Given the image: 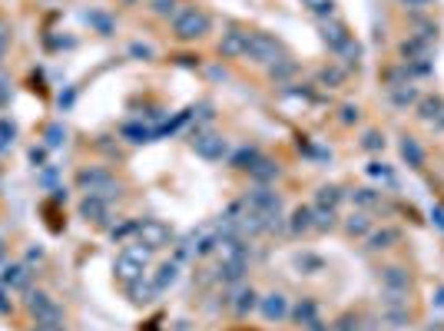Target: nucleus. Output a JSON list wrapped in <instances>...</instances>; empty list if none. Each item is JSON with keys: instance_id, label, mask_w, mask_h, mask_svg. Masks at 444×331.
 Returning a JSON list of instances; mask_svg holds the SVG:
<instances>
[{"instance_id": "2", "label": "nucleus", "mask_w": 444, "mask_h": 331, "mask_svg": "<svg viewBox=\"0 0 444 331\" xmlns=\"http://www.w3.org/2000/svg\"><path fill=\"white\" fill-rule=\"evenodd\" d=\"M149 252L146 245H126L120 255H116V265H113V272H116V278L123 282V285H130V282H136V278H143V272H146L149 265Z\"/></svg>"}, {"instance_id": "39", "label": "nucleus", "mask_w": 444, "mask_h": 331, "mask_svg": "<svg viewBox=\"0 0 444 331\" xmlns=\"http://www.w3.org/2000/svg\"><path fill=\"white\" fill-rule=\"evenodd\" d=\"M63 143H67V129L60 126V123H50V126H47V146H63Z\"/></svg>"}, {"instance_id": "47", "label": "nucleus", "mask_w": 444, "mask_h": 331, "mask_svg": "<svg viewBox=\"0 0 444 331\" xmlns=\"http://www.w3.org/2000/svg\"><path fill=\"white\" fill-rule=\"evenodd\" d=\"M130 54H133V56H143V60H149V56H153V47H146V43H133Z\"/></svg>"}, {"instance_id": "50", "label": "nucleus", "mask_w": 444, "mask_h": 331, "mask_svg": "<svg viewBox=\"0 0 444 331\" xmlns=\"http://www.w3.org/2000/svg\"><path fill=\"white\" fill-rule=\"evenodd\" d=\"M10 312V301H7V292L0 288V315H7Z\"/></svg>"}, {"instance_id": "6", "label": "nucleus", "mask_w": 444, "mask_h": 331, "mask_svg": "<svg viewBox=\"0 0 444 331\" xmlns=\"http://www.w3.org/2000/svg\"><path fill=\"white\" fill-rule=\"evenodd\" d=\"M136 242L146 245L149 252H159V249H166L169 242H173V232H169L166 222L143 219V222H136Z\"/></svg>"}, {"instance_id": "3", "label": "nucleus", "mask_w": 444, "mask_h": 331, "mask_svg": "<svg viewBox=\"0 0 444 331\" xmlns=\"http://www.w3.org/2000/svg\"><path fill=\"white\" fill-rule=\"evenodd\" d=\"M76 185L87 192V196H103L107 203H110L113 196L120 192V185L113 179L107 169H100V166H90V169H80L76 172Z\"/></svg>"}, {"instance_id": "42", "label": "nucleus", "mask_w": 444, "mask_h": 331, "mask_svg": "<svg viewBox=\"0 0 444 331\" xmlns=\"http://www.w3.org/2000/svg\"><path fill=\"white\" fill-rule=\"evenodd\" d=\"M130 232H136V222H123V225H113V229H110L113 239H126Z\"/></svg>"}, {"instance_id": "1", "label": "nucleus", "mask_w": 444, "mask_h": 331, "mask_svg": "<svg viewBox=\"0 0 444 331\" xmlns=\"http://www.w3.org/2000/svg\"><path fill=\"white\" fill-rule=\"evenodd\" d=\"M209 14L199 10L196 3H189V7H179L176 10V17H173V34L176 40H183V43H192V40H203L209 34Z\"/></svg>"}, {"instance_id": "36", "label": "nucleus", "mask_w": 444, "mask_h": 331, "mask_svg": "<svg viewBox=\"0 0 444 331\" xmlns=\"http://www.w3.org/2000/svg\"><path fill=\"white\" fill-rule=\"evenodd\" d=\"M315 212V229L318 232H332L335 229V212L332 209H312Z\"/></svg>"}, {"instance_id": "54", "label": "nucleus", "mask_w": 444, "mask_h": 331, "mask_svg": "<svg viewBox=\"0 0 444 331\" xmlns=\"http://www.w3.org/2000/svg\"><path fill=\"white\" fill-rule=\"evenodd\" d=\"M0 40H7V27L3 23H0Z\"/></svg>"}, {"instance_id": "30", "label": "nucleus", "mask_w": 444, "mask_h": 331, "mask_svg": "<svg viewBox=\"0 0 444 331\" xmlns=\"http://www.w3.org/2000/svg\"><path fill=\"white\" fill-rule=\"evenodd\" d=\"M123 136H126L130 143H149V136H156V129L140 126V123H130V126H123Z\"/></svg>"}, {"instance_id": "26", "label": "nucleus", "mask_w": 444, "mask_h": 331, "mask_svg": "<svg viewBox=\"0 0 444 331\" xmlns=\"http://www.w3.org/2000/svg\"><path fill=\"white\" fill-rule=\"evenodd\" d=\"M292 318H296L298 325H302V328H305V325H309V321H315V318H318V308H315V301L312 298H302V301H298L296 308H292Z\"/></svg>"}, {"instance_id": "46", "label": "nucleus", "mask_w": 444, "mask_h": 331, "mask_svg": "<svg viewBox=\"0 0 444 331\" xmlns=\"http://www.w3.org/2000/svg\"><path fill=\"white\" fill-rule=\"evenodd\" d=\"M296 265H298V269H315V272H318V269H322V258H312V255H305V258H298Z\"/></svg>"}, {"instance_id": "12", "label": "nucleus", "mask_w": 444, "mask_h": 331, "mask_svg": "<svg viewBox=\"0 0 444 331\" xmlns=\"http://www.w3.org/2000/svg\"><path fill=\"white\" fill-rule=\"evenodd\" d=\"M30 282H34L30 265H7L3 269V288H10V292H30Z\"/></svg>"}, {"instance_id": "29", "label": "nucleus", "mask_w": 444, "mask_h": 331, "mask_svg": "<svg viewBox=\"0 0 444 331\" xmlns=\"http://www.w3.org/2000/svg\"><path fill=\"white\" fill-rule=\"evenodd\" d=\"M296 73V60H289V56H285V60H278V63H272V67H269V76H272V80H276V83H282V80H289V76Z\"/></svg>"}, {"instance_id": "20", "label": "nucleus", "mask_w": 444, "mask_h": 331, "mask_svg": "<svg viewBox=\"0 0 444 331\" xmlns=\"http://www.w3.org/2000/svg\"><path fill=\"white\" fill-rule=\"evenodd\" d=\"M345 199V192L338 189V185H322L318 192H315V209H338V203Z\"/></svg>"}, {"instance_id": "8", "label": "nucleus", "mask_w": 444, "mask_h": 331, "mask_svg": "<svg viewBox=\"0 0 444 331\" xmlns=\"http://www.w3.org/2000/svg\"><path fill=\"white\" fill-rule=\"evenodd\" d=\"M245 205H252L262 216H278V212H282V196H278L276 189H269V185H256V189L245 196Z\"/></svg>"}, {"instance_id": "14", "label": "nucleus", "mask_w": 444, "mask_h": 331, "mask_svg": "<svg viewBox=\"0 0 444 331\" xmlns=\"http://www.w3.org/2000/svg\"><path fill=\"white\" fill-rule=\"evenodd\" d=\"M381 285L388 292H408L411 288V275H408L401 265H388V269H381Z\"/></svg>"}, {"instance_id": "44", "label": "nucleus", "mask_w": 444, "mask_h": 331, "mask_svg": "<svg viewBox=\"0 0 444 331\" xmlns=\"http://www.w3.org/2000/svg\"><path fill=\"white\" fill-rule=\"evenodd\" d=\"M358 116H362V113H358V106H352V103H348V106H342V123H345V126L358 123Z\"/></svg>"}, {"instance_id": "35", "label": "nucleus", "mask_w": 444, "mask_h": 331, "mask_svg": "<svg viewBox=\"0 0 444 331\" xmlns=\"http://www.w3.org/2000/svg\"><path fill=\"white\" fill-rule=\"evenodd\" d=\"M149 10H153L156 17H176L179 3H176V0H149Z\"/></svg>"}, {"instance_id": "51", "label": "nucleus", "mask_w": 444, "mask_h": 331, "mask_svg": "<svg viewBox=\"0 0 444 331\" xmlns=\"http://www.w3.org/2000/svg\"><path fill=\"white\" fill-rule=\"evenodd\" d=\"M40 258H43V249H30L27 252V262H40Z\"/></svg>"}, {"instance_id": "23", "label": "nucleus", "mask_w": 444, "mask_h": 331, "mask_svg": "<svg viewBox=\"0 0 444 331\" xmlns=\"http://www.w3.org/2000/svg\"><path fill=\"white\" fill-rule=\"evenodd\" d=\"M345 232L352 236V239H362V236H368L371 232V219L365 212H352L348 219H345Z\"/></svg>"}, {"instance_id": "15", "label": "nucleus", "mask_w": 444, "mask_h": 331, "mask_svg": "<svg viewBox=\"0 0 444 331\" xmlns=\"http://www.w3.org/2000/svg\"><path fill=\"white\" fill-rule=\"evenodd\" d=\"M126 295H130V301L133 305H149L153 298H156V285L149 282V278H136V282H130L126 285Z\"/></svg>"}, {"instance_id": "25", "label": "nucleus", "mask_w": 444, "mask_h": 331, "mask_svg": "<svg viewBox=\"0 0 444 331\" xmlns=\"http://www.w3.org/2000/svg\"><path fill=\"white\" fill-rule=\"evenodd\" d=\"M401 156H405L408 166H414V169H421V166H425V149L418 146V139H411V136L401 139Z\"/></svg>"}, {"instance_id": "13", "label": "nucleus", "mask_w": 444, "mask_h": 331, "mask_svg": "<svg viewBox=\"0 0 444 331\" xmlns=\"http://www.w3.org/2000/svg\"><path fill=\"white\" fill-rule=\"evenodd\" d=\"M259 312L269 318V321H282V318H289V298L282 292H272V295H265V298H259Z\"/></svg>"}, {"instance_id": "53", "label": "nucleus", "mask_w": 444, "mask_h": 331, "mask_svg": "<svg viewBox=\"0 0 444 331\" xmlns=\"http://www.w3.org/2000/svg\"><path fill=\"white\" fill-rule=\"evenodd\" d=\"M434 305H438V308H444V288H438V295H434Z\"/></svg>"}, {"instance_id": "24", "label": "nucleus", "mask_w": 444, "mask_h": 331, "mask_svg": "<svg viewBox=\"0 0 444 331\" xmlns=\"http://www.w3.org/2000/svg\"><path fill=\"white\" fill-rule=\"evenodd\" d=\"M232 308H236L239 315L256 312V308H259V295L252 292V288H239V292H236V298H232Z\"/></svg>"}, {"instance_id": "43", "label": "nucleus", "mask_w": 444, "mask_h": 331, "mask_svg": "<svg viewBox=\"0 0 444 331\" xmlns=\"http://www.w3.org/2000/svg\"><path fill=\"white\" fill-rule=\"evenodd\" d=\"M14 133H17V129H14V123H7V119H0V146H7V143L14 139Z\"/></svg>"}, {"instance_id": "49", "label": "nucleus", "mask_w": 444, "mask_h": 331, "mask_svg": "<svg viewBox=\"0 0 444 331\" xmlns=\"http://www.w3.org/2000/svg\"><path fill=\"white\" fill-rule=\"evenodd\" d=\"M305 331H332V328H329V325H322V321L315 318V321H309V325H305Z\"/></svg>"}, {"instance_id": "27", "label": "nucleus", "mask_w": 444, "mask_h": 331, "mask_svg": "<svg viewBox=\"0 0 444 331\" xmlns=\"http://www.w3.org/2000/svg\"><path fill=\"white\" fill-rule=\"evenodd\" d=\"M421 96H418V90L411 87V83H401V87H395L391 90V103L395 106H411V103H418Z\"/></svg>"}, {"instance_id": "10", "label": "nucleus", "mask_w": 444, "mask_h": 331, "mask_svg": "<svg viewBox=\"0 0 444 331\" xmlns=\"http://www.w3.org/2000/svg\"><path fill=\"white\" fill-rule=\"evenodd\" d=\"M219 54L225 60H239V56L249 54V34L239 30V27H232V30H225L219 40Z\"/></svg>"}, {"instance_id": "5", "label": "nucleus", "mask_w": 444, "mask_h": 331, "mask_svg": "<svg viewBox=\"0 0 444 331\" xmlns=\"http://www.w3.org/2000/svg\"><path fill=\"white\" fill-rule=\"evenodd\" d=\"M256 63H265V67H272L278 60H285V47L278 43L272 34H249V54Z\"/></svg>"}, {"instance_id": "17", "label": "nucleus", "mask_w": 444, "mask_h": 331, "mask_svg": "<svg viewBox=\"0 0 444 331\" xmlns=\"http://www.w3.org/2000/svg\"><path fill=\"white\" fill-rule=\"evenodd\" d=\"M315 229V212L309 209V205H302V209H296L292 212V219H289V232L292 236H305V232H312Z\"/></svg>"}, {"instance_id": "4", "label": "nucleus", "mask_w": 444, "mask_h": 331, "mask_svg": "<svg viewBox=\"0 0 444 331\" xmlns=\"http://www.w3.org/2000/svg\"><path fill=\"white\" fill-rule=\"evenodd\" d=\"M27 308H30V315L37 318V325H54V328H63V312H60V305H56L47 292L30 288V292H27Z\"/></svg>"}, {"instance_id": "34", "label": "nucleus", "mask_w": 444, "mask_h": 331, "mask_svg": "<svg viewBox=\"0 0 444 331\" xmlns=\"http://www.w3.org/2000/svg\"><path fill=\"white\" fill-rule=\"evenodd\" d=\"M242 272H245V262H222L219 278L222 282H239Z\"/></svg>"}, {"instance_id": "16", "label": "nucleus", "mask_w": 444, "mask_h": 331, "mask_svg": "<svg viewBox=\"0 0 444 331\" xmlns=\"http://www.w3.org/2000/svg\"><path fill=\"white\" fill-rule=\"evenodd\" d=\"M249 176L256 179L259 185H269L278 179V163H272V159H265V156H259L256 163H252V169H249Z\"/></svg>"}, {"instance_id": "52", "label": "nucleus", "mask_w": 444, "mask_h": 331, "mask_svg": "<svg viewBox=\"0 0 444 331\" xmlns=\"http://www.w3.org/2000/svg\"><path fill=\"white\" fill-rule=\"evenodd\" d=\"M405 7H425V3H431V0H401Z\"/></svg>"}, {"instance_id": "45", "label": "nucleus", "mask_w": 444, "mask_h": 331, "mask_svg": "<svg viewBox=\"0 0 444 331\" xmlns=\"http://www.w3.org/2000/svg\"><path fill=\"white\" fill-rule=\"evenodd\" d=\"M7 103H10V80L0 76V106H7Z\"/></svg>"}, {"instance_id": "19", "label": "nucleus", "mask_w": 444, "mask_h": 331, "mask_svg": "<svg viewBox=\"0 0 444 331\" xmlns=\"http://www.w3.org/2000/svg\"><path fill=\"white\" fill-rule=\"evenodd\" d=\"M418 116H421L425 123H438L444 116V100L441 96H421V100H418Z\"/></svg>"}, {"instance_id": "9", "label": "nucleus", "mask_w": 444, "mask_h": 331, "mask_svg": "<svg viewBox=\"0 0 444 331\" xmlns=\"http://www.w3.org/2000/svg\"><path fill=\"white\" fill-rule=\"evenodd\" d=\"M322 40H325V47H329V50L338 56L342 50H345V47H348L352 34H348V27H345L342 20L329 17V20H322Z\"/></svg>"}, {"instance_id": "41", "label": "nucleus", "mask_w": 444, "mask_h": 331, "mask_svg": "<svg viewBox=\"0 0 444 331\" xmlns=\"http://www.w3.org/2000/svg\"><path fill=\"white\" fill-rule=\"evenodd\" d=\"M87 23H93V27H100V30H103V34H110L113 30V23H110V17H103V14H87Z\"/></svg>"}, {"instance_id": "7", "label": "nucleus", "mask_w": 444, "mask_h": 331, "mask_svg": "<svg viewBox=\"0 0 444 331\" xmlns=\"http://www.w3.org/2000/svg\"><path fill=\"white\" fill-rule=\"evenodd\" d=\"M192 149H196V156H203L209 163H219L229 156V143L222 139L219 133H196L192 136Z\"/></svg>"}, {"instance_id": "22", "label": "nucleus", "mask_w": 444, "mask_h": 331, "mask_svg": "<svg viewBox=\"0 0 444 331\" xmlns=\"http://www.w3.org/2000/svg\"><path fill=\"white\" fill-rule=\"evenodd\" d=\"M338 60H342V70H345V73H348V70H358V67H362V43L352 37L348 47L338 54Z\"/></svg>"}, {"instance_id": "40", "label": "nucleus", "mask_w": 444, "mask_h": 331, "mask_svg": "<svg viewBox=\"0 0 444 331\" xmlns=\"http://www.w3.org/2000/svg\"><path fill=\"white\" fill-rule=\"evenodd\" d=\"M368 176L381 179V183H395V176H391V169H388L385 163H371V166H368Z\"/></svg>"}, {"instance_id": "21", "label": "nucleus", "mask_w": 444, "mask_h": 331, "mask_svg": "<svg viewBox=\"0 0 444 331\" xmlns=\"http://www.w3.org/2000/svg\"><path fill=\"white\" fill-rule=\"evenodd\" d=\"M176 278H179V265H176V262H166V265H159V272L153 275V285H156V292H166L169 285H176Z\"/></svg>"}, {"instance_id": "48", "label": "nucleus", "mask_w": 444, "mask_h": 331, "mask_svg": "<svg viewBox=\"0 0 444 331\" xmlns=\"http://www.w3.org/2000/svg\"><path fill=\"white\" fill-rule=\"evenodd\" d=\"M431 222H434V225L444 232V209H441V205H434V209H431Z\"/></svg>"}, {"instance_id": "18", "label": "nucleus", "mask_w": 444, "mask_h": 331, "mask_svg": "<svg viewBox=\"0 0 444 331\" xmlns=\"http://www.w3.org/2000/svg\"><path fill=\"white\" fill-rule=\"evenodd\" d=\"M401 242V232L398 229H378V232H368V249L371 252H385L391 245Z\"/></svg>"}, {"instance_id": "33", "label": "nucleus", "mask_w": 444, "mask_h": 331, "mask_svg": "<svg viewBox=\"0 0 444 331\" xmlns=\"http://www.w3.org/2000/svg\"><path fill=\"white\" fill-rule=\"evenodd\" d=\"M352 203L362 205V209H371V205L381 203V196H378L375 189H355V192H352Z\"/></svg>"}, {"instance_id": "37", "label": "nucleus", "mask_w": 444, "mask_h": 331, "mask_svg": "<svg viewBox=\"0 0 444 331\" xmlns=\"http://www.w3.org/2000/svg\"><path fill=\"white\" fill-rule=\"evenodd\" d=\"M332 331H362V318H358V315H352V312L342 315V318L332 325Z\"/></svg>"}, {"instance_id": "31", "label": "nucleus", "mask_w": 444, "mask_h": 331, "mask_svg": "<svg viewBox=\"0 0 444 331\" xmlns=\"http://www.w3.org/2000/svg\"><path fill=\"white\" fill-rule=\"evenodd\" d=\"M302 7H309L315 17H322V20H329L335 14V0H302Z\"/></svg>"}, {"instance_id": "32", "label": "nucleus", "mask_w": 444, "mask_h": 331, "mask_svg": "<svg viewBox=\"0 0 444 331\" xmlns=\"http://www.w3.org/2000/svg\"><path fill=\"white\" fill-rule=\"evenodd\" d=\"M259 156H262L259 149H252V146H242L239 152L232 156V166H236V169H252V163H256Z\"/></svg>"}, {"instance_id": "11", "label": "nucleus", "mask_w": 444, "mask_h": 331, "mask_svg": "<svg viewBox=\"0 0 444 331\" xmlns=\"http://www.w3.org/2000/svg\"><path fill=\"white\" fill-rule=\"evenodd\" d=\"M80 216L87 222H96V225H107L110 222V203L103 196H83L80 203Z\"/></svg>"}, {"instance_id": "28", "label": "nucleus", "mask_w": 444, "mask_h": 331, "mask_svg": "<svg viewBox=\"0 0 444 331\" xmlns=\"http://www.w3.org/2000/svg\"><path fill=\"white\" fill-rule=\"evenodd\" d=\"M342 80H345V70H342V67H335V63L318 70V83H322V87H329V90L342 87Z\"/></svg>"}, {"instance_id": "38", "label": "nucleus", "mask_w": 444, "mask_h": 331, "mask_svg": "<svg viewBox=\"0 0 444 331\" xmlns=\"http://www.w3.org/2000/svg\"><path fill=\"white\" fill-rule=\"evenodd\" d=\"M362 146L368 149V152H378V149H385V136H381L378 129H368V133L362 136Z\"/></svg>"}]
</instances>
